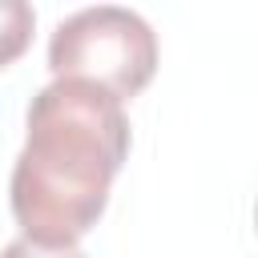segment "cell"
I'll use <instances>...</instances> for the list:
<instances>
[{
	"label": "cell",
	"mask_w": 258,
	"mask_h": 258,
	"mask_svg": "<svg viewBox=\"0 0 258 258\" xmlns=\"http://www.w3.org/2000/svg\"><path fill=\"white\" fill-rule=\"evenodd\" d=\"M52 81H89L117 101L137 97L157 73V32L121 4H97L64 16L48 40Z\"/></svg>",
	"instance_id": "cell-2"
},
{
	"label": "cell",
	"mask_w": 258,
	"mask_h": 258,
	"mask_svg": "<svg viewBox=\"0 0 258 258\" xmlns=\"http://www.w3.org/2000/svg\"><path fill=\"white\" fill-rule=\"evenodd\" d=\"M254 226H258V210H254Z\"/></svg>",
	"instance_id": "cell-5"
},
{
	"label": "cell",
	"mask_w": 258,
	"mask_h": 258,
	"mask_svg": "<svg viewBox=\"0 0 258 258\" xmlns=\"http://www.w3.org/2000/svg\"><path fill=\"white\" fill-rule=\"evenodd\" d=\"M0 258H89V254H81L77 246H36L28 238H16L0 250Z\"/></svg>",
	"instance_id": "cell-4"
},
{
	"label": "cell",
	"mask_w": 258,
	"mask_h": 258,
	"mask_svg": "<svg viewBox=\"0 0 258 258\" xmlns=\"http://www.w3.org/2000/svg\"><path fill=\"white\" fill-rule=\"evenodd\" d=\"M32 28H36L32 4H24V0H0V69L24 56V48L32 44Z\"/></svg>",
	"instance_id": "cell-3"
},
{
	"label": "cell",
	"mask_w": 258,
	"mask_h": 258,
	"mask_svg": "<svg viewBox=\"0 0 258 258\" xmlns=\"http://www.w3.org/2000/svg\"><path fill=\"white\" fill-rule=\"evenodd\" d=\"M129 157L125 101L89 81H52L28 105V137L12 165V218L36 246H77L109 206Z\"/></svg>",
	"instance_id": "cell-1"
}]
</instances>
